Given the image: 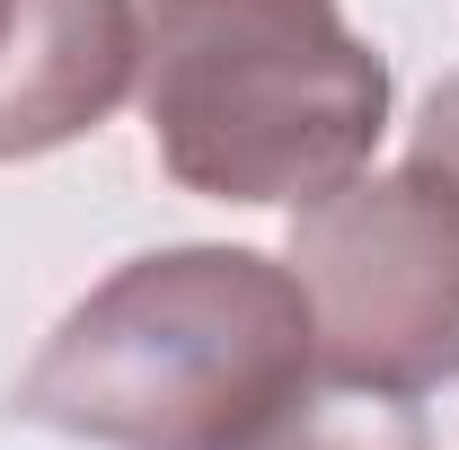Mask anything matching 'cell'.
Returning a JSON list of instances; mask_svg holds the SVG:
<instances>
[{
	"label": "cell",
	"mask_w": 459,
	"mask_h": 450,
	"mask_svg": "<svg viewBox=\"0 0 459 450\" xmlns=\"http://www.w3.org/2000/svg\"><path fill=\"white\" fill-rule=\"evenodd\" d=\"M318 389L300 274L265 247H151L115 265L9 397L18 424L98 450H247Z\"/></svg>",
	"instance_id": "1"
},
{
	"label": "cell",
	"mask_w": 459,
	"mask_h": 450,
	"mask_svg": "<svg viewBox=\"0 0 459 450\" xmlns=\"http://www.w3.org/2000/svg\"><path fill=\"white\" fill-rule=\"evenodd\" d=\"M142 124L186 195L318 203L389 133V62L336 0H151Z\"/></svg>",
	"instance_id": "2"
},
{
	"label": "cell",
	"mask_w": 459,
	"mask_h": 450,
	"mask_svg": "<svg viewBox=\"0 0 459 450\" xmlns=\"http://www.w3.org/2000/svg\"><path fill=\"white\" fill-rule=\"evenodd\" d=\"M291 274L318 327V380L415 397L459 380V186L433 169L344 177L291 212Z\"/></svg>",
	"instance_id": "3"
},
{
	"label": "cell",
	"mask_w": 459,
	"mask_h": 450,
	"mask_svg": "<svg viewBox=\"0 0 459 450\" xmlns=\"http://www.w3.org/2000/svg\"><path fill=\"white\" fill-rule=\"evenodd\" d=\"M142 80L133 0H0V160L98 133Z\"/></svg>",
	"instance_id": "4"
},
{
	"label": "cell",
	"mask_w": 459,
	"mask_h": 450,
	"mask_svg": "<svg viewBox=\"0 0 459 450\" xmlns=\"http://www.w3.org/2000/svg\"><path fill=\"white\" fill-rule=\"evenodd\" d=\"M247 450H433V442H424L415 406H398V397H353V389L318 397L309 389V406H291L283 424Z\"/></svg>",
	"instance_id": "5"
},
{
	"label": "cell",
	"mask_w": 459,
	"mask_h": 450,
	"mask_svg": "<svg viewBox=\"0 0 459 450\" xmlns=\"http://www.w3.org/2000/svg\"><path fill=\"white\" fill-rule=\"evenodd\" d=\"M406 160L459 186V71L433 89V98H424V115H415V151H406Z\"/></svg>",
	"instance_id": "6"
}]
</instances>
